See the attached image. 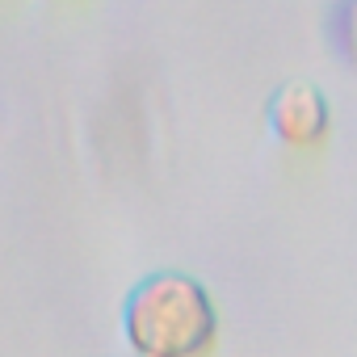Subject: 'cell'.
Returning a JSON list of instances; mask_svg holds the SVG:
<instances>
[{
	"instance_id": "1",
	"label": "cell",
	"mask_w": 357,
	"mask_h": 357,
	"mask_svg": "<svg viewBox=\"0 0 357 357\" xmlns=\"http://www.w3.org/2000/svg\"><path fill=\"white\" fill-rule=\"evenodd\" d=\"M219 332V303L190 273L147 278L122 311V336L135 357H215Z\"/></svg>"
},
{
	"instance_id": "2",
	"label": "cell",
	"mask_w": 357,
	"mask_h": 357,
	"mask_svg": "<svg viewBox=\"0 0 357 357\" xmlns=\"http://www.w3.org/2000/svg\"><path fill=\"white\" fill-rule=\"evenodd\" d=\"M269 126L290 151H319L332 135V105L315 84H286L269 101Z\"/></svg>"
},
{
	"instance_id": "3",
	"label": "cell",
	"mask_w": 357,
	"mask_h": 357,
	"mask_svg": "<svg viewBox=\"0 0 357 357\" xmlns=\"http://www.w3.org/2000/svg\"><path fill=\"white\" fill-rule=\"evenodd\" d=\"M340 43L349 59L357 63V0H344V9H340Z\"/></svg>"
}]
</instances>
